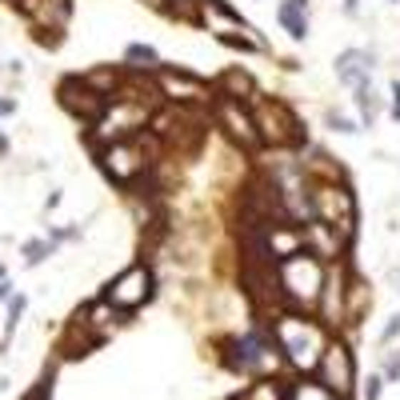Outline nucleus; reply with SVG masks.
Wrapping results in <instances>:
<instances>
[{"label":"nucleus","instance_id":"f257e3e1","mask_svg":"<svg viewBox=\"0 0 400 400\" xmlns=\"http://www.w3.org/2000/svg\"><path fill=\"white\" fill-rule=\"evenodd\" d=\"M269 329H272V340H276L280 356H284V364H289L292 372H300V376L316 372L320 352L329 349V340H332V329L316 316V312L280 309L276 316L269 320Z\"/></svg>","mask_w":400,"mask_h":400},{"label":"nucleus","instance_id":"f03ea898","mask_svg":"<svg viewBox=\"0 0 400 400\" xmlns=\"http://www.w3.org/2000/svg\"><path fill=\"white\" fill-rule=\"evenodd\" d=\"M160 149H164V140H160L156 132L144 129V132H136V136L112 140V144L96 149V164L116 189H136L140 180L156 169Z\"/></svg>","mask_w":400,"mask_h":400},{"label":"nucleus","instance_id":"7ed1b4c3","mask_svg":"<svg viewBox=\"0 0 400 400\" xmlns=\"http://www.w3.org/2000/svg\"><path fill=\"white\" fill-rule=\"evenodd\" d=\"M324 280H329V264L320 256H312L309 249L292 252V256L276 260V289L284 309H309L316 312L320 292H324Z\"/></svg>","mask_w":400,"mask_h":400},{"label":"nucleus","instance_id":"20e7f679","mask_svg":"<svg viewBox=\"0 0 400 400\" xmlns=\"http://www.w3.org/2000/svg\"><path fill=\"white\" fill-rule=\"evenodd\" d=\"M249 104H252V116H256V129H260L264 149H280V152H289V149H309L304 124H300V116L292 112L289 100L269 96V92H256Z\"/></svg>","mask_w":400,"mask_h":400},{"label":"nucleus","instance_id":"39448f33","mask_svg":"<svg viewBox=\"0 0 400 400\" xmlns=\"http://www.w3.org/2000/svg\"><path fill=\"white\" fill-rule=\"evenodd\" d=\"M192 24L209 29L212 40L229 44V49H236V52H264V44L252 36L256 29H252L232 4H224V0H196V16H192Z\"/></svg>","mask_w":400,"mask_h":400},{"label":"nucleus","instance_id":"423d86ee","mask_svg":"<svg viewBox=\"0 0 400 400\" xmlns=\"http://www.w3.org/2000/svg\"><path fill=\"white\" fill-rule=\"evenodd\" d=\"M152 296H156V272H152V264H144V260H132L129 269H120L116 276L104 284V292H100V300H109L112 309L124 312V316L144 309Z\"/></svg>","mask_w":400,"mask_h":400},{"label":"nucleus","instance_id":"0eeeda50","mask_svg":"<svg viewBox=\"0 0 400 400\" xmlns=\"http://www.w3.org/2000/svg\"><path fill=\"white\" fill-rule=\"evenodd\" d=\"M209 120L232 140V144H236V149H244V152H260V149H264L249 100H232V96H216V92H212Z\"/></svg>","mask_w":400,"mask_h":400},{"label":"nucleus","instance_id":"6e6552de","mask_svg":"<svg viewBox=\"0 0 400 400\" xmlns=\"http://www.w3.org/2000/svg\"><path fill=\"white\" fill-rule=\"evenodd\" d=\"M312 212H316V220L332 224V229L352 244V236H356V196H352L349 184L312 180Z\"/></svg>","mask_w":400,"mask_h":400},{"label":"nucleus","instance_id":"1a4fd4ad","mask_svg":"<svg viewBox=\"0 0 400 400\" xmlns=\"http://www.w3.org/2000/svg\"><path fill=\"white\" fill-rule=\"evenodd\" d=\"M152 80H156V89H160V96H164V104H184V109L204 104V109H209L212 80L196 76L192 69H176V64H164V60H160V69L152 72Z\"/></svg>","mask_w":400,"mask_h":400},{"label":"nucleus","instance_id":"9d476101","mask_svg":"<svg viewBox=\"0 0 400 400\" xmlns=\"http://www.w3.org/2000/svg\"><path fill=\"white\" fill-rule=\"evenodd\" d=\"M56 100H60V109L69 112L76 124H84V129H89V124H96V120L104 116V109H109V100L100 96L89 80L80 76V72H76V76H64V80H60V84H56Z\"/></svg>","mask_w":400,"mask_h":400},{"label":"nucleus","instance_id":"9b49d317","mask_svg":"<svg viewBox=\"0 0 400 400\" xmlns=\"http://www.w3.org/2000/svg\"><path fill=\"white\" fill-rule=\"evenodd\" d=\"M312 376H320L340 396H352V389H356V356H352V349L340 336H332L329 349L320 352V364Z\"/></svg>","mask_w":400,"mask_h":400},{"label":"nucleus","instance_id":"f8f14e48","mask_svg":"<svg viewBox=\"0 0 400 400\" xmlns=\"http://www.w3.org/2000/svg\"><path fill=\"white\" fill-rule=\"evenodd\" d=\"M332 72H336V80L349 92L364 89V84H372V76H376V52H369V49H340L336 60H332Z\"/></svg>","mask_w":400,"mask_h":400},{"label":"nucleus","instance_id":"ddd939ff","mask_svg":"<svg viewBox=\"0 0 400 400\" xmlns=\"http://www.w3.org/2000/svg\"><path fill=\"white\" fill-rule=\"evenodd\" d=\"M309 16H312V0H280L276 4V24L289 32V40H296V44L309 40Z\"/></svg>","mask_w":400,"mask_h":400},{"label":"nucleus","instance_id":"4468645a","mask_svg":"<svg viewBox=\"0 0 400 400\" xmlns=\"http://www.w3.org/2000/svg\"><path fill=\"white\" fill-rule=\"evenodd\" d=\"M212 92H216V96H232V100H252L260 89H256V76H252L244 64H232V69H224L212 80Z\"/></svg>","mask_w":400,"mask_h":400},{"label":"nucleus","instance_id":"2eb2a0df","mask_svg":"<svg viewBox=\"0 0 400 400\" xmlns=\"http://www.w3.org/2000/svg\"><path fill=\"white\" fill-rule=\"evenodd\" d=\"M280 400H349V396H340V392H332L329 384L320 376H300L292 380V384H284V392H280Z\"/></svg>","mask_w":400,"mask_h":400},{"label":"nucleus","instance_id":"dca6fc26","mask_svg":"<svg viewBox=\"0 0 400 400\" xmlns=\"http://www.w3.org/2000/svg\"><path fill=\"white\" fill-rule=\"evenodd\" d=\"M124 69H129V72H144V76H152V72L160 69V52L152 49L149 40H132L129 49H124Z\"/></svg>","mask_w":400,"mask_h":400},{"label":"nucleus","instance_id":"f3484780","mask_svg":"<svg viewBox=\"0 0 400 400\" xmlns=\"http://www.w3.org/2000/svg\"><path fill=\"white\" fill-rule=\"evenodd\" d=\"M24 309H29V296H24V292H12V296H9V320H4V340H0V356L9 352L12 336H16V324H20V316H24Z\"/></svg>","mask_w":400,"mask_h":400},{"label":"nucleus","instance_id":"a211bd4d","mask_svg":"<svg viewBox=\"0 0 400 400\" xmlns=\"http://www.w3.org/2000/svg\"><path fill=\"white\" fill-rule=\"evenodd\" d=\"M352 100H356L360 129H372V124H376V89H372V84H364V89H352Z\"/></svg>","mask_w":400,"mask_h":400},{"label":"nucleus","instance_id":"6ab92c4d","mask_svg":"<svg viewBox=\"0 0 400 400\" xmlns=\"http://www.w3.org/2000/svg\"><path fill=\"white\" fill-rule=\"evenodd\" d=\"M56 252V244H52L49 236H32L20 244V256H24V269H36V264H44V260Z\"/></svg>","mask_w":400,"mask_h":400},{"label":"nucleus","instance_id":"aec40b11","mask_svg":"<svg viewBox=\"0 0 400 400\" xmlns=\"http://www.w3.org/2000/svg\"><path fill=\"white\" fill-rule=\"evenodd\" d=\"M324 124H329L332 132H340V136H356V132H364V129H360V120L344 116V112H336V109L324 112Z\"/></svg>","mask_w":400,"mask_h":400},{"label":"nucleus","instance_id":"412c9836","mask_svg":"<svg viewBox=\"0 0 400 400\" xmlns=\"http://www.w3.org/2000/svg\"><path fill=\"white\" fill-rule=\"evenodd\" d=\"M360 396H364V400H380V396H384V376H380V372H372V376L364 380Z\"/></svg>","mask_w":400,"mask_h":400},{"label":"nucleus","instance_id":"4be33fe9","mask_svg":"<svg viewBox=\"0 0 400 400\" xmlns=\"http://www.w3.org/2000/svg\"><path fill=\"white\" fill-rule=\"evenodd\" d=\"M44 236H49L52 244L60 249V244H69V240H80V224H72V229H49Z\"/></svg>","mask_w":400,"mask_h":400},{"label":"nucleus","instance_id":"5701e85b","mask_svg":"<svg viewBox=\"0 0 400 400\" xmlns=\"http://www.w3.org/2000/svg\"><path fill=\"white\" fill-rule=\"evenodd\" d=\"M384 380H400V349L389 352V360H384V372H380Z\"/></svg>","mask_w":400,"mask_h":400},{"label":"nucleus","instance_id":"b1692460","mask_svg":"<svg viewBox=\"0 0 400 400\" xmlns=\"http://www.w3.org/2000/svg\"><path fill=\"white\" fill-rule=\"evenodd\" d=\"M396 336H400V312H396V316H389V324H384V332H380V340H384V344H392Z\"/></svg>","mask_w":400,"mask_h":400},{"label":"nucleus","instance_id":"393cba45","mask_svg":"<svg viewBox=\"0 0 400 400\" xmlns=\"http://www.w3.org/2000/svg\"><path fill=\"white\" fill-rule=\"evenodd\" d=\"M24 400H52V380L44 376V380H40V384H36V389H32Z\"/></svg>","mask_w":400,"mask_h":400},{"label":"nucleus","instance_id":"a878e982","mask_svg":"<svg viewBox=\"0 0 400 400\" xmlns=\"http://www.w3.org/2000/svg\"><path fill=\"white\" fill-rule=\"evenodd\" d=\"M389 92H392V109H389V116L400 124V80H392V84H389Z\"/></svg>","mask_w":400,"mask_h":400},{"label":"nucleus","instance_id":"bb28decb","mask_svg":"<svg viewBox=\"0 0 400 400\" xmlns=\"http://www.w3.org/2000/svg\"><path fill=\"white\" fill-rule=\"evenodd\" d=\"M12 112H16V100H12V96H4V92H0V120H9Z\"/></svg>","mask_w":400,"mask_h":400},{"label":"nucleus","instance_id":"cd10ccee","mask_svg":"<svg viewBox=\"0 0 400 400\" xmlns=\"http://www.w3.org/2000/svg\"><path fill=\"white\" fill-rule=\"evenodd\" d=\"M60 200H64V192H60V189H52V192H49V196H44V212L60 209Z\"/></svg>","mask_w":400,"mask_h":400},{"label":"nucleus","instance_id":"c85d7f7f","mask_svg":"<svg viewBox=\"0 0 400 400\" xmlns=\"http://www.w3.org/2000/svg\"><path fill=\"white\" fill-rule=\"evenodd\" d=\"M12 292H16V289H12V280L4 276V280H0V304H9V296H12Z\"/></svg>","mask_w":400,"mask_h":400},{"label":"nucleus","instance_id":"c756f323","mask_svg":"<svg viewBox=\"0 0 400 400\" xmlns=\"http://www.w3.org/2000/svg\"><path fill=\"white\" fill-rule=\"evenodd\" d=\"M344 12H349V16H360V0H344Z\"/></svg>","mask_w":400,"mask_h":400},{"label":"nucleus","instance_id":"7c9ffc66","mask_svg":"<svg viewBox=\"0 0 400 400\" xmlns=\"http://www.w3.org/2000/svg\"><path fill=\"white\" fill-rule=\"evenodd\" d=\"M0 156H9V136L0 132Z\"/></svg>","mask_w":400,"mask_h":400},{"label":"nucleus","instance_id":"2f4dec72","mask_svg":"<svg viewBox=\"0 0 400 400\" xmlns=\"http://www.w3.org/2000/svg\"><path fill=\"white\" fill-rule=\"evenodd\" d=\"M4 276H9V272H4V264H0V280H4Z\"/></svg>","mask_w":400,"mask_h":400},{"label":"nucleus","instance_id":"473e14b6","mask_svg":"<svg viewBox=\"0 0 400 400\" xmlns=\"http://www.w3.org/2000/svg\"><path fill=\"white\" fill-rule=\"evenodd\" d=\"M392 4H400V0H392Z\"/></svg>","mask_w":400,"mask_h":400}]
</instances>
